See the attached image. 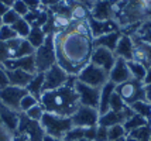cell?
Instances as JSON below:
<instances>
[{
	"label": "cell",
	"instance_id": "obj_1",
	"mask_svg": "<svg viewBox=\"0 0 151 141\" xmlns=\"http://www.w3.org/2000/svg\"><path fill=\"white\" fill-rule=\"evenodd\" d=\"M57 64L69 76L76 75L91 62L93 51L92 34H79L71 30L54 33Z\"/></svg>",
	"mask_w": 151,
	"mask_h": 141
},
{
	"label": "cell",
	"instance_id": "obj_2",
	"mask_svg": "<svg viewBox=\"0 0 151 141\" xmlns=\"http://www.w3.org/2000/svg\"><path fill=\"white\" fill-rule=\"evenodd\" d=\"M75 76H69V79L64 86L45 90L40 97V104L44 107L45 113H51L61 117H71L79 109V96L75 89Z\"/></svg>",
	"mask_w": 151,
	"mask_h": 141
},
{
	"label": "cell",
	"instance_id": "obj_3",
	"mask_svg": "<svg viewBox=\"0 0 151 141\" xmlns=\"http://www.w3.org/2000/svg\"><path fill=\"white\" fill-rule=\"evenodd\" d=\"M34 61L37 74H44L57 64L55 59V47H54V34H47L44 44L34 51Z\"/></svg>",
	"mask_w": 151,
	"mask_h": 141
},
{
	"label": "cell",
	"instance_id": "obj_4",
	"mask_svg": "<svg viewBox=\"0 0 151 141\" xmlns=\"http://www.w3.org/2000/svg\"><path fill=\"white\" fill-rule=\"evenodd\" d=\"M40 123L44 128L45 134L52 135V137L59 138V140H62L64 135L73 127L71 117H61V116H55V114L51 113H44Z\"/></svg>",
	"mask_w": 151,
	"mask_h": 141
},
{
	"label": "cell",
	"instance_id": "obj_5",
	"mask_svg": "<svg viewBox=\"0 0 151 141\" xmlns=\"http://www.w3.org/2000/svg\"><path fill=\"white\" fill-rule=\"evenodd\" d=\"M116 93L122 97L126 106L130 107L133 103L138 100H144V85L141 82L130 79L120 85H116Z\"/></svg>",
	"mask_w": 151,
	"mask_h": 141
},
{
	"label": "cell",
	"instance_id": "obj_6",
	"mask_svg": "<svg viewBox=\"0 0 151 141\" xmlns=\"http://www.w3.org/2000/svg\"><path fill=\"white\" fill-rule=\"evenodd\" d=\"M75 78L81 83H85V85L92 87H99V89L109 82V74L106 71H103L102 68L91 64V62Z\"/></svg>",
	"mask_w": 151,
	"mask_h": 141
},
{
	"label": "cell",
	"instance_id": "obj_7",
	"mask_svg": "<svg viewBox=\"0 0 151 141\" xmlns=\"http://www.w3.org/2000/svg\"><path fill=\"white\" fill-rule=\"evenodd\" d=\"M73 127L91 128L96 127L99 123V112L98 109L88 107V106H79V109L71 116Z\"/></svg>",
	"mask_w": 151,
	"mask_h": 141
},
{
	"label": "cell",
	"instance_id": "obj_8",
	"mask_svg": "<svg viewBox=\"0 0 151 141\" xmlns=\"http://www.w3.org/2000/svg\"><path fill=\"white\" fill-rule=\"evenodd\" d=\"M26 93H27L26 87H17V86L7 85L6 87L0 89V103L3 106L9 107L10 110L21 113L20 112V102H21L23 96Z\"/></svg>",
	"mask_w": 151,
	"mask_h": 141
},
{
	"label": "cell",
	"instance_id": "obj_9",
	"mask_svg": "<svg viewBox=\"0 0 151 141\" xmlns=\"http://www.w3.org/2000/svg\"><path fill=\"white\" fill-rule=\"evenodd\" d=\"M17 131L28 137L30 141H42L44 140V128L41 126L40 121L30 120L28 117L24 116V113L20 114V121H19V128Z\"/></svg>",
	"mask_w": 151,
	"mask_h": 141
},
{
	"label": "cell",
	"instance_id": "obj_10",
	"mask_svg": "<svg viewBox=\"0 0 151 141\" xmlns=\"http://www.w3.org/2000/svg\"><path fill=\"white\" fill-rule=\"evenodd\" d=\"M68 79H69V75L58 64H54L48 71L44 72V92L64 86L68 82Z\"/></svg>",
	"mask_w": 151,
	"mask_h": 141
},
{
	"label": "cell",
	"instance_id": "obj_11",
	"mask_svg": "<svg viewBox=\"0 0 151 141\" xmlns=\"http://www.w3.org/2000/svg\"><path fill=\"white\" fill-rule=\"evenodd\" d=\"M75 89L78 92L81 106H88V107L93 109L99 107V100H100V89L99 87L88 86L85 83H81V82L76 81L75 82Z\"/></svg>",
	"mask_w": 151,
	"mask_h": 141
},
{
	"label": "cell",
	"instance_id": "obj_12",
	"mask_svg": "<svg viewBox=\"0 0 151 141\" xmlns=\"http://www.w3.org/2000/svg\"><path fill=\"white\" fill-rule=\"evenodd\" d=\"M116 59H117V57L114 55L113 51H109V49L102 48V47H93L92 57H91V64L102 68L107 74L112 71Z\"/></svg>",
	"mask_w": 151,
	"mask_h": 141
},
{
	"label": "cell",
	"instance_id": "obj_13",
	"mask_svg": "<svg viewBox=\"0 0 151 141\" xmlns=\"http://www.w3.org/2000/svg\"><path fill=\"white\" fill-rule=\"evenodd\" d=\"M7 48H9V52H10V59L13 58H23L27 55H33L34 49L33 45L26 40V38H20L16 37L13 40L7 41Z\"/></svg>",
	"mask_w": 151,
	"mask_h": 141
},
{
	"label": "cell",
	"instance_id": "obj_14",
	"mask_svg": "<svg viewBox=\"0 0 151 141\" xmlns=\"http://www.w3.org/2000/svg\"><path fill=\"white\" fill-rule=\"evenodd\" d=\"M133 114V110L129 106L123 110V112H113L109 110L105 114H100L99 116V126H103V127H110L114 124H124V121Z\"/></svg>",
	"mask_w": 151,
	"mask_h": 141
},
{
	"label": "cell",
	"instance_id": "obj_15",
	"mask_svg": "<svg viewBox=\"0 0 151 141\" xmlns=\"http://www.w3.org/2000/svg\"><path fill=\"white\" fill-rule=\"evenodd\" d=\"M130 79H132V75H130V71L127 67V61L117 58L112 71L109 72V81L114 85H120V83L130 81Z\"/></svg>",
	"mask_w": 151,
	"mask_h": 141
},
{
	"label": "cell",
	"instance_id": "obj_16",
	"mask_svg": "<svg viewBox=\"0 0 151 141\" xmlns=\"http://www.w3.org/2000/svg\"><path fill=\"white\" fill-rule=\"evenodd\" d=\"M91 19L98 21L114 20V13L112 9V3L107 0L95 1V4L91 7Z\"/></svg>",
	"mask_w": 151,
	"mask_h": 141
},
{
	"label": "cell",
	"instance_id": "obj_17",
	"mask_svg": "<svg viewBox=\"0 0 151 141\" xmlns=\"http://www.w3.org/2000/svg\"><path fill=\"white\" fill-rule=\"evenodd\" d=\"M1 65L6 68L7 71H10V69H21V71H26L28 74H37L35 61H34V54L23 57V58H13V59H9V61H6L4 64H1Z\"/></svg>",
	"mask_w": 151,
	"mask_h": 141
},
{
	"label": "cell",
	"instance_id": "obj_18",
	"mask_svg": "<svg viewBox=\"0 0 151 141\" xmlns=\"http://www.w3.org/2000/svg\"><path fill=\"white\" fill-rule=\"evenodd\" d=\"M88 24L91 27V34H92L93 38H96L99 35H103L106 33H112V31H120L119 24L114 20H107V21H98L93 20L89 17Z\"/></svg>",
	"mask_w": 151,
	"mask_h": 141
},
{
	"label": "cell",
	"instance_id": "obj_19",
	"mask_svg": "<svg viewBox=\"0 0 151 141\" xmlns=\"http://www.w3.org/2000/svg\"><path fill=\"white\" fill-rule=\"evenodd\" d=\"M20 114L14 110H10L9 107L3 106L0 103V120H1V124L3 127L7 128L10 133H16L17 128H19V121H20Z\"/></svg>",
	"mask_w": 151,
	"mask_h": 141
},
{
	"label": "cell",
	"instance_id": "obj_20",
	"mask_svg": "<svg viewBox=\"0 0 151 141\" xmlns=\"http://www.w3.org/2000/svg\"><path fill=\"white\" fill-rule=\"evenodd\" d=\"M133 51H134V41H133V38L130 35H127V34H122L117 45H116V49H114V55L124 61H132Z\"/></svg>",
	"mask_w": 151,
	"mask_h": 141
},
{
	"label": "cell",
	"instance_id": "obj_21",
	"mask_svg": "<svg viewBox=\"0 0 151 141\" xmlns=\"http://www.w3.org/2000/svg\"><path fill=\"white\" fill-rule=\"evenodd\" d=\"M6 72H7L9 85L17 87H27L28 83L33 81L34 75H35V74H28V72L21 71V69H10V71L6 69Z\"/></svg>",
	"mask_w": 151,
	"mask_h": 141
},
{
	"label": "cell",
	"instance_id": "obj_22",
	"mask_svg": "<svg viewBox=\"0 0 151 141\" xmlns=\"http://www.w3.org/2000/svg\"><path fill=\"white\" fill-rule=\"evenodd\" d=\"M120 37H122V31L106 33V34H103V35H99L96 38H93V47H102V48H106V49L114 52Z\"/></svg>",
	"mask_w": 151,
	"mask_h": 141
},
{
	"label": "cell",
	"instance_id": "obj_23",
	"mask_svg": "<svg viewBox=\"0 0 151 141\" xmlns=\"http://www.w3.org/2000/svg\"><path fill=\"white\" fill-rule=\"evenodd\" d=\"M114 90H116V85L112 83L110 81L100 87V100H99V107H98L99 116L105 114L106 112L110 110L109 104H110V99H112V94L114 93Z\"/></svg>",
	"mask_w": 151,
	"mask_h": 141
},
{
	"label": "cell",
	"instance_id": "obj_24",
	"mask_svg": "<svg viewBox=\"0 0 151 141\" xmlns=\"http://www.w3.org/2000/svg\"><path fill=\"white\" fill-rule=\"evenodd\" d=\"M91 17V9L89 7L83 6V4H79L76 1L71 0V4H69V19L72 23H79V21H88Z\"/></svg>",
	"mask_w": 151,
	"mask_h": 141
},
{
	"label": "cell",
	"instance_id": "obj_25",
	"mask_svg": "<svg viewBox=\"0 0 151 141\" xmlns=\"http://www.w3.org/2000/svg\"><path fill=\"white\" fill-rule=\"evenodd\" d=\"M27 92L30 94H33L34 97H37L40 100L41 94L44 92V74H35L33 78V81L28 83V86L26 87Z\"/></svg>",
	"mask_w": 151,
	"mask_h": 141
},
{
	"label": "cell",
	"instance_id": "obj_26",
	"mask_svg": "<svg viewBox=\"0 0 151 141\" xmlns=\"http://www.w3.org/2000/svg\"><path fill=\"white\" fill-rule=\"evenodd\" d=\"M127 67H129V71H130V75H132V79L143 83V81H144V78H145V74H147V67L133 59L127 61Z\"/></svg>",
	"mask_w": 151,
	"mask_h": 141
},
{
	"label": "cell",
	"instance_id": "obj_27",
	"mask_svg": "<svg viewBox=\"0 0 151 141\" xmlns=\"http://www.w3.org/2000/svg\"><path fill=\"white\" fill-rule=\"evenodd\" d=\"M45 38H47V34L44 33V30L41 27H31V31H30V34H28V37L26 40L33 45L34 49H37L38 47H41L44 44Z\"/></svg>",
	"mask_w": 151,
	"mask_h": 141
},
{
	"label": "cell",
	"instance_id": "obj_28",
	"mask_svg": "<svg viewBox=\"0 0 151 141\" xmlns=\"http://www.w3.org/2000/svg\"><path fill=\"white\" fill-rule=\"evenodd\" d=\"M147 124H148V120H145L144 117H141V116H138V114L133 113L132 116L124 121L123 127L126 128V131H127V134H129L133 130H137V128L143 127V126H147Z\"/></svg>",
	"mask_w": 151,
	"mask_h": 141
},
{
	"label": "cell",
	"instance_id": "obj_29",
	"mask_svg": "<svg viewBox=\"0 0 151 141\" xmlns=\"http://www.w3.org/2000/svg\"><path fill=\"white\" fill-rule=\"evenodd\" d=\"M130 109L133 110V113L138 114L141 117H144L145 120H151V104L147 103L145 100H138L136 103H133Z\"/></svg>",
	"mask_w": 151,
	"mask_h": 141
},
{
	"label": "cell",
	"instance_id": "obj_30",
	"mask_svg": "<svg viewBox=\"0 0 151 141\" xmlns=\"http://www.w3.org/2000/svg\"><path fill=\"white\" fill-rule=\"evenodd\" d=\"M12 28L16 31L17 37H20V38H27L28 34H30V31H31V26H30L23 17L16 21L13 26H12Z\"/></svg>",
	"mask_w": 151,
	"mask_h": 141
},
{
	"label": "cell",
	"instance_id": "obj_31",
	"mask_svg": "<svg viewBox=\"0 0 151 141\" xmlns=\"http://www.w3.org/2000/svg\"><path fill=\"white\" fill-rule=\"evenodd\" d=\"M127 137V131L123 127V124H114L107 127V141H113L117 140V138H123Z\"/></svg>",
	"mask_w": 151,
	"mask_h": 141
},
{
	"label": "cell",
	"instance_id": "obj_32",
	"mask_svg": "<svg viewBox=\"0 0 151 141\" xmlns=\"http://www.w3.org/2000/svg\"><path fill=\"white\" fill-rule=\"evenodd\" d=\"M127 135L133 137L134 140H137V141H150L151 128H150V126L147 124V126H143V127L137 128V130H133V131H130Z\"/></svg>",
	"mask_w": 151,
	"mask_h": 141
},
{
	"label": "cell",
	"instance_id": "obj_33",
	"mask_svg": "<svg viewBox=\"0 0 151 141\" xmlns=\"http://www.w3.org/2000/svg\"><path fill=\"white\" fill-rule=\"evenodd\" d=\"M38 103H40V100L37 97H34L33 94H30L27 92V93L23 96L21 102H20V112H21V113H26L27 110H30L33 106L38 104Z\"/></svg>",
	"mask_w": 151,
	"mask_h": 141
},
{
	"label": "cell",
	"instance_id": "obj_34",
	"mask_svg": "<svg viewBox=\"0 0 151 141\" xmlns=\"http://www.w3.org/2000/svg\"><path fill=\"white\" fill-rule=\"evenodd\" d=\"M83 137H85V128L72 127L64 135L62 141H79V140H82Z\"/></svg>",
	"mask_w": 151,
	"mask_h": 141
},
{
	"label": "cell",
	"instance_id": "obj_35",
	"mask_svg": "<svg viewBox=\"0 0 151 141\" xmlns=\"http://www.w3.org/2000/svg\"><path fill=\"white\" fill-rule=\"evenodd\" d=\"M44 107L41 106V104H35V106H33V107L30 109V110H27L26 113H24V116L26 117H28L30 120H34V121H40L41 119H42V116H44Z\"/></svg>",
	"mask_w": 151,
	"mask_h": 141
},
{
	"label": "cell",
	"instance_id": "obj_36",
	"mask_svg": "<svg viewBox=\"0 0 151 141\" xmlns=\"http://www.w3.org/2000/svg\"><path fill=\"white\" fill-rule=\"evenodd\" d=\"M127 107L123 100H122V97L116 93V90H114V93L112 94V99H110V104H109V109L113 110V112H123L124 109Z\"/></svg>",
	"mask_w": 151,
	"mask_h": 141
},
{
	"label": "cell",
	"instance_id": "obj_37",
	"mask_svg": "<svg viewBox=\"0 0 151 141\" xmlns=\"http://www.w3.org/2000/svg\"><path fill=\"white\" fill-rule=\"evenodd\" d=\"M17 37V34L14 31L13 28L10 27V26H4L3 24V27L0 28V41H3V42H7V41L13 40Z\"/></svg>",
	"mask_w": 151,
	"mask_h": 141
},
{
	"label": "cell",
	"instance_id": "obj_38",
	"mask_svg": "<svg viewBox=\"0 0 151 141\" xmlns=\"http://www.w3.org/2000/svg\"><path fill=\"white\" fill-rule=\"evenodd\" d=\"M12 10H14L20 17H26L27 13L30 11V10H28V7L26 6V3H24V0H16V1H14V4H13V7H12Z\"/></svg>",
	"mask_w": 151,
	"mask_h": 141
},
{
	"label": "cell",
	"instance_id": "obj_39",
	"mask_svg": "<svg viewBox=\"0 0 151 141\" xmlns=\"http://www.w3.org/2000/svg\"><path fill=\"white\" fill-rule=\"evenodd\" d=\"M19 19H21V17H20V16L16 13L14 10H12V9H10V10H9V11H7L3 17H1L3 24H4V26H10V27H12V26H13V24L19 20Z\"/></svg>",
	"mask_w": 151,
	"mask_h": 141
},
{
	"label": "cell",
	"instance_id": "obj_40",
	"mask_svg": "<svg viewBox=\"0 0 151 141\" xmlns=\"http://www.w3.org/2000/svg\"><path fill=\"white\" fill-rule=\"evenodd\" d=\"M9 59H10V52H9L7 44L0 41V64H4Z\"/></svg>",
	"mask_w": 151,
	"mask_h": 141
},
{
	"label": "cell",
	"instance_id": "obj_41",
	"mask_svg": "<svg viewBox=\"0 0 151 141\" xmlns=\"http://www.w3.org/2000/svg\"><path fill=\"white\" fill-rule=\"evenodd\" d=\"M95 141H107V127L103 126H96V137Z\"/></svg>",
	"mask_w": 151,
	"mask_h": 141
},
{
	"label": "cell",
	"instance_id": "obj_42",
	"mask_svg": "<svg viewBox=\"0 0 151 141\" xmlns=\"http://www.w3.org/2000/svg\"><path fill=\"white\" fill-rule=\"evenodd\" d=\"M24 3H26V6L28 7V10H30V11H31V10L41 9V7L44 6L41 0H24Z\"/></svg>",
	"mask_w": 151,
	"mask_h": 141
},
{
	"label": "cell",
	"instance_id": "obj_43",
	"mask_svg": "<svg viewBox=\"0 0 151 141\" xmlns=\"http://www.w3.org/2000/svg\"><path fill=\"white\" fill-rule=\"evenodd\" d=\"M7 85H9V79H7L6 68L0 64V89L1 87H6Z\"/></svg>",
	"mask_w": 151,
	"mask_h": 141
},
{
	"label": "cell",
	"instance_id": "obj_44",
	"mask_svg": "<svg viewBox=\"0 0 151 141\" xmlns=\"http://www.w3.org/2000/svg\"><path fill=\"white\" fill-rule=\"evenodd\" d=\"M0 141H13V133L4 127H0Z\"/></svg>",
	"mask_w": 151,
	"mask_h": 141
},
{
	"label": "cell",
	"instance_id": "obj_45",
	"mask_svg": "<svg viewBox=\"0 0 151 141\" xmlns=\"http://www.w3.org/2000/svg\"><path fill=\"white\" fill-rule=\"evenodd\" d=\"M95 137H96V127L85 128V137L83 138H86L89 141H95Z\"/></svg>",
	"mask_w": 151,
	"mask_h": 141
},
{
	"label": "cell",
	"instance_id": "obj_46",
	"mask_svg": "<svg viewBox=\"0 0 151 141\" xmlns=\"http://www.w3.org/2000/svg\"><path fill=\"white\" fill-rule=\"evenodd\" d=\"M144 100L151 104V85H144Z\"/></svg>",
	"mask_w": 151,
	"mask_h": 141
},
{
	"label": "cell",
	"instance_id": "obj_47",
	"mask_svg": "<svg viewBox=\"0 0 151 141\" xmlns=\"http://www.w3.org/2000/svg\"><path fill=\"white\" fill-rule=\"evenodd\" d=\"M13 141H30L28 140V137L24 134H21V133H19V131H16L13 134Z\"/></svg>",
	"mask_w": 151,
	"mask_h": 141
},
{
	"label": "cell",
	"instance_id": "obj_48",
	"mask_svg": "<svg viewBox=\"0 0 151 141\" xmlns=\"http://www.w3.org/2000/svg\"><path fill=\"white\" fill-rule=\"evenodd\" d=\"M72 1H76V3H79V4H83V6L89 7V9L95 4V0H72Z\"/></svg>",
	"mask_w": 151,
	"mask_h": 141
},
{
	"label": "cell",
	"instance_id": "obj_49",
	"mask_svg": "<svg viewBox=\"0 0 151 141\" xmlns=\"http://www.w3.org/2000/svg\"><path fill=\"white\" fill-rule=\"evenodd\" d=\"M143 85H151V65L147 68V74H145V78L143 81Z\"/></svg>",
	"mask_w": 151,
	"mask_h": 141
},
{
	"label": "cell",
	"instance_id": "obj_50",
	"mask_svg": "<svg viewBox=\"0 0 151 141\" xmlns=\"http://www.w3.org/2000/svg\"><path fill=\"white\" fill-rule=\"evenodd\" d=\"M9 10H10L9 7L4 6L3 3H0V17H3V16H4V14H6L7 11H9Z\"/></svg>",
	"mask_w": 151,
	"mask_h": 141
},
{
	"label": "cell",
	"instance_id": "obj_51",
	"mask_svg": "<svg viewBox=\"0 0 151 141\" xmlns=\"http://www.w3.org/2000/svg\"><path fill=\"white\" fill-rule=\"evenodd\" d=\"M14 1H16V0H0V3H3V4H4V6H7L9 9H12V7H13Z\"/></svg>",
	"mask_w": 151,
	"mask_h": 141
},
{
	"label": "cell",
	"instance_id": "obj_52",
	"mask_svg": "<svg viewBox=\"0 0 151 141\" xmlns=\"http://www.w3.org/2000/svg\"><path fill=\"white\" fill-rule=\"evenodd\" d=\"M42 141H62V140H59V138H55V137H52V135L45 134V135H44V140H42Z\"/></svg>",
	"mask_w": 151,
	"mask_h": 141
},
{
	"label": "cell",
	"instance_id": "obj_53",
	"mask_svg": "<svg viewBox=\"0 0 151 141\" xmlns=\"http://www.w3.org/2000/svg\"><path fill=\"white\" fill-rule=\"evenodd\" d=\"M140 1H141V3L147 7V9H148V7H151V0H140Z\"/></svg>",
	"mask_w": 151,
	"mask_h": 141
},
{
	"label": "cell",
	"instance_id": "obj_54",
	"mask_svg": "<svg viewBox=\"0 0 151 141\" xmlns=\"http://www.w3.org/2000/svg\"><path fill=\"white\" fill-rule=\"evenodd\" d=\"M107 1H110L112 4H119V3H122V1H124V0H107Z\"/></svg>",
	"mask_w": 151,
	"mask_h": 141
},
{
	"label": "cell",
	"instance_id": "obj_55",
	"mask_svg": "<svg viewBox=\"0 0 151 141\" xmlns=\"http://www.w3.org/2000/svg\"><path fill=\"white\" fill-rule=\"evenodd\" d=\"M126 141H137V140H134L133 137H130V135H127V137H126Z\"/></svg>",
	"mask_w": 151,
	"mask_h": 141
},
{
	"label": "cell",
	"instance_id": "obj_56",
	"mask_svg": "<svg viewBox=\"0 0 151 141\" xmlns=\"http://www.w3.org/2000/svg\"><path fill=\"white\" fill-rule=\"evenodd\" d=\"M113 141H126V137H123V138H117V140H113Z\"/></svg>",
	"mask_w": 151,
	"mask_h": 141
},
{
	"label": "cell",
	"instance_id": "obj_57",
	"mask_svg": "<svg viewBox=\"0 0 151 141\" xmlns=\"http://www.w3.org/2000/svg\"><path fill=\"white\" fill-rule=\"evenodd\" d=\"M3 27V20H1V17H0V28Z\"/></svg>",
	"mask_w": 151,
	"mask_h": 141
},
{
	"label": "cell",
	"instance_id": "obj_58",
	"mask_svg": "<svg viewBox=\"0 0 151 141\" xmlns=\"http://www.w3.org/2000/svg\"><path fill=\"white\" fill-rule=\"evenodd\" d=\"M148 126H150V128H151V120H150V121H148Z\"/></svg>",
	"mask_w": 151,
	"mask_h": 141
},
{
	"label": "cell",
	"instance_id": "obj_59",
	"mask_svg": "<svg viewBox=\"0 0 151 141\" xmlns=\"http://www.w3.org/2000/svg\"><path fill=\"white\" fill-rule=\"evenodd\" d=\"M0 127H3V124H1V120H0Z\"/></svg>",
	"mask_w": 151,
	"mask_h": 141
},
{
	"label": "cell",
	"instance_id": "obj_60",
	"mask_svg": "<svg viewBox=\"0 0 151 141\" xmlns=\"http://www.w3.org/2000/svg\"><path fill=\"white\" fill-rule=\"evenodd\" d=\"M95 1H100V0H95Z\"/></svg>",
	"mask_w": 151,
	"mask_h": 141
},
{
	"label": "cell",
	"instance_id": "obj_61",
	"mask_svg": "<svg viewBox=\"0 0 151 141\" xmlns=\"http://www.w3.org/2000/svg\"><path fill=\"white\" fill-rule=\"evenodd\" d=\"M150 141H151V137H150Z\"/></svg>",
	"mask_w": 151,
	"mask_h": 141
}]
</instances>
